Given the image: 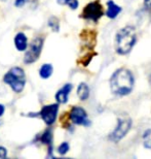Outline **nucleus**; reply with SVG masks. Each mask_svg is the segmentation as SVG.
Masks as SVG:
<instances>
[{
    "mask_svg": "<svg viewBox=\"0 0 151 159\" xmlns=\"http://www.w3.org/2000/svg\"><path fill=\"white\" fill-rule=\"evenodd\" d=\"M110 90L116 96H128L135 86V77L130 69L120 67L113 72L109 80Z\"/></svg>",
    "mask_w": 151,
    "mask_h": 159,
    "instance_id": "nucleus-1",
    "label": "nucleus"
},
{
    "mask_svg": "<svg viewBox=\"0 0 151 159\" xmlns=\"http://www.w3.org/2000/svg\"><path fill=\"white\" fill-rule=\"evenodd\" d=\"M137 43V30L133 25H127L117 31L115 35V51L124 56L131 53Z\"/></svg>",
    "mask_w": 151,
    "mask_h": 159,
    "instance_id": "nucleus-2",
    "label": "nucleus"
},
{
    "mask_svg": "<svg viewBox=\"0 0 151 159\" xmlns=\"http://www.w3.org/2000/svg\"><path fill=\"white\" fill-rule=\"evenodd\" d=\"M2 82L10 88L15 94L23 93L27 85V75L22 66H12L3 75Z\"/></svg>",
    "mask_w": 151,
    "mask_h": 159,
    "instance_id": "nucleus-3",
    "label": "nucleus"
},
{
    "mask_svg": "<svg viewBox=\"0 0 151 159\" xmlns=\"http://www.w3.org/2000/svg\"><path fill=\"white\" fill-rule=\"evenodd\" d=\"M44 36L37 35L30 41L29 47L24 53L23 62L26 65H31L36 63L41 57L43 47H44Z\"/></svg>",
    "mask_w": 151,
    "mask_h": 159,
    "instance_id": "nucleus-4",
    "label": "nucleus"
},
{
    "mask_svg": "<svg viewBox=\"0 0 151 159\" xmlns=\"http://www.w3.org/2000/svg\"><path fill=\"white\" fill-rule=\"evenodd\" d=\"M132 124H133V121L130 116H119L117 118V124H116L115 128L112 130L111 133H109L108 139L114 144H117L128 133L132 128Z\"/></svg>",
    "mask_w": 151,
    "mask_h": 159,
    "instance_id": "nucleus-5",
    "label": "nucleus"
},
{
    "mask_svg": "<svg viewBox=\"0 0 151 159\" xmlns=\"http://www.w3.org/2000/svg\"><path fill=\"white\" fill-rule=\"evenodd\" d=\"M68 120L73 125L77 126L89 127L92 124L90 120L89 119V115H87L86 109H83L80 106H74L71 107L68 113Z\"/></svg>",
    "mask_w": 151,
    "mask_h": 159,
    "instance_id": "nucleus-6",
    "label": "nucleus"
},
{
    "mask_svg": "<svg viewBox=\"0 0 151 159\" xmlns=\"http://www.w3.org/2000/svg\"><path fill=\"white\" fill-rule=\"evenodd\" d=\"M59 111L60 104L58 102L45 104L39 110V119H41L46 126H52L58 120Z\"/></svg>",
    "mask_w": 151,
    "mask_h": 159,
    "instance_id": "nucleus-7",
    "label": "nucleus"
},
{
    "mask_svg": "<svg viewBox=\"0 0 151 159\" xmlns=\"http://www.w3.org/2000/svg\"><path fill=\"white\" fill-rule=\"evenodd\" d=\"M104 15V9L102 4L98 1H90L83 7L82 14H81V18H83L84 20L94 21L97 22L99 21Z\"/></svg>",
    "mask_w": 151,
    "mask_h": 159,
    "instance_id": "nucleus-8",
    "label": "nucleus"
},
{
    "mask_svg": "<svg viewBox=\"0 0 151 159\" xmlns=\"http://www.w3.org/2000/svg\"><path fill=\"white\" fill-rule=\"evenodd\" d=\"M73 88H74V86L73 84H71V83H66V84L63 85L55 94L56 102H58L59 104L68 103L69 97H70V94L72 90H73Z\"/></svg>",
    "mask_w": 151,
    "mask_h": 159,
    "instance_id": "nucleus-9",
    "label": "nucleus"
},
{
    "mask_svg": "<svg viewBox=\"0 0 151 159\" xmlns=\"http://www.w3.org/2000/svg\"><path fill=\"white\" fill-rule=\"evenodd\" d=\"M34 143H38L40 145L46 146V148L53 145V129L52 126H46V128L43 130L41 133H38L35 139Z\"/></svg>",
    "mask_w": 151,
    "mask_h": 159,
    "instance_id": "nucleus-10",
    "label": "nucleus"
},
{
    "mask_svg": "<svg viewBox=\"0 0 151 159\" xmlns=\"http://www.w3.org/2000/svg\"><path fill=\"white\" fill-rule=\"evenodd\" d=\"M29 39L24 31H18L14 36V46L15 50L20 53H25L29 47Z\"/></svg>",
    "mask_w": 151,
    "mask_h": 159,
    "instance_id": "nucleus-11",
    "label": "nucleus"
},
{
    "mask_svg": "<svg viewBox=\"0 0 151 159\" xmlns=\"http://www.w3.org/2000/svg\"><path fill=\"white\" fill-rule=\"evenodd\" d=\"M122 11V8L119 5H117L113 0H108L107 1V11H106V16L111 20L117 17Z\"/></svg>",
    "mask_w": 151,
    "mask_h": 159,
    "instance_id": "nucleus-12",
    "label": "nucleus"
},
{
    "mask_svg": "<svg viewBox=\"0 0 151 159\" xmlns=\"http://www.w3.org/2000/svg\"><path fill=\"white\" fill-rule=\"evenodd\" d=\"M76 94H77V97L79 98V100L86 101L90 98V86L84 82L79 83L76 88Z\"/></svg>",
    "mask_w": 151,
    "mask_h": 159,
    "instance_id": "nucleus-13",
    "label": "nucleus"
},
{
    "mask_svg": "<svg viewBox=\"0 0 151 159\" xmlns=\"http://www.w3.org/2000/svg\"><path fill=\"white\" fill-rule=\"evenodd\" d=\"M53 74V65L52 63H42L38 69V75L41 80H48Z\"/></svg>",
    "mask_w": 151,
    "mask_h": 159,
    "instance_id": "nucleus-14",
    "label": "nucleus"
},
{
    "mask_svg": "<svg viewBox=\"0 0 151 159\" xmlns=\"http://www.w3.org/2000/svg\"><path fill=\"white\" fill-rule=\"evenodd\" d=\"M46 24H48V27L52 32H59L60 31V20L56 16H50Z\"/></svg>",
    "mask_w": 151,
    "mask_h": 159,
    "instance_id": "nucleus-15",
    "label": "nucleus"
},
{
    "mask_svg": "<svg viewBox=\"0 0 151 159\" xmlns=\"http://www.w3.org/2000/svg\"><path fill=\"white\" fill-rule=\"evenodd\" d=\"M59 5H66L71 11H76L79 7V1L78 0H57Z\"/></svg>",
    "mask_w": 151,
    "mask_h": 159,
    "instance_id": "nucleus-16",
    "label": "nucleus"
},
{
    "mask_svg": "<svg viewBox=\"0 0 151 159\" xmlns=\"http://www.w3.org/2000/svg\"><path fill=\"white\" fill-rule=\"evenodd\" d=\"M70 151V144L68 142H62L58 147H57V153L60 156H65L66 154H68V152Z\"/></svg>",
    "mask_w": 151,
    "mask_h": 159,
    "instance_id": "nucleus-17",
    "label": "nucleus"
},
{
    "mask_svg": "<svg viewBox=\"0 0 151 159\" xmlns=\"http://www.w3.org/2000/svg\"><path fill=\"white\" fill-rule=\"evenodd\" d=\"M8 157V149L4 146L0 145V159H5Z\"/></svg>",
    "mask_w": 151,
    "mask_h": 159,
    "instance_id": "nucleus-18",
    "label": "nucleus"
},
{
    "mask_svg": "<svg viewBox=\"0 0 151 159\" xmlns=\"http://www.w3.org/2000/svg\"><path fill=\"white\" fill-rule=\"evenodd\" d=\"M28 2H29V0H15L14 5H15V7H17V8H22V7H24Z\"/></svg>",
    "mask_w": 151,
    "mask_h": 159,
    "instance_id": "nucleus-19",
    "label": "nucleus"
},
{
    "mask_svg": "<svg viewBox=\"0 0 151 159\" xmlns=\"http://www.w3.org/2000/svg\"><path fill=\"white\" fill-rule=\"evenodd\" d=\"M25 116L28 118H39V112H29Z\"/></svg>",
    "mask_w": 151,
    "mask_h": 159,
    "instance_id": "nucleus-20",
    "label": "nucleus"
},
{
    "mask_svg": "<svg viewBox=\"0 0 151 159\" xmlns=\"http://www.w3.org/2000/svg\"><path fill=\"white\" fill-rule=\"evenodd\" d=\"M143 146H144V148H146V149H151V138L144 139Z\"/></svg>",
    "mask_w": 151,
    "mask_h": 159,
    "instance_id": "nucleus-21",
    "label": "nucleus"
},
{
    "mask_svg": "<svg viewBox=\"0 0 151 159\" xmlns=\"http://www.w3.org/2000/svg\"><path fill=\"white\" fill-rule=\"evenodd\" d=\"M5 112H6V107L3 103H0V119L4 116Z\"/></svg>",
    "mask_w": 151,
    "mask_h": 159,
    "instance_id": "nucleus-22",
    "label": "nucleus"
},
{
    "mask_svg": "<svg viewBox=\"0 0 151 159\" xmlns=\"http://www.w3.org/2000/svg\"><path fill=\"white\" fill-rule=\"evenodd\" d=\"M150 136H151V128H148V129H146L145 131H144L142 138H143V139H146L150 138Z\"/></svg>",
    "mask_w": 151,
    "mask_h": 159,
    "instance_id": "nucleus-23",
    "label": "nucleus"
},
{
    "mask_svg": "<svg viewBox=\"0 0 151 159\" xmlns=\"http://www.w3.org/2000/svg\"><path fill=\"white\" fill-rule=\"evenodd\" d=\"M144 5L148 9H151V0H144Z\"/></svg>",
    "mask_w": 151,
    "mask_h": 159,
    "instance_id": "nucleus-24",
    "label": "nucleus"
},
{
    "mask_svg": "<svg viewBox=\"0 0 151 159\" xmlns=\"http://www.w3.org/2000/svg\"><path fill=\"white\" fill-rule=\"evenodd\" d=\"M0 126H1V122H0Z\"/></svg>",
    "mask_w": 151,
    "mask_h": 159,
    "instance_id": "nucleus-25",
    "label": "nucleus"
}]
</instances>
